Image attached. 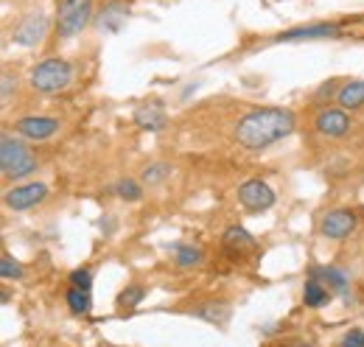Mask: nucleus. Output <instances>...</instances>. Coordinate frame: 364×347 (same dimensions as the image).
Masks as SVG:
<instances>
[{"mask_svg": "<svg viewBox=\"0 0 364 347\" xmlns=\"http://www.w3.org/2000/svg\"><path fill=\"white\" fill-rule=\"evenodd\" d=\"M222 238H225V247H228V250H232V252H247V250H255V238H252V235H250L244 227H235V224H232V227H228V230H225V235H222Z\"/></svg>", "mask_w": 364, "mask_h": 347, "instance_id": "a211bd4d", "label": "nucleus"}, {"mask_svg": "<svg viewBox=\"0 0 364 347\" xmlns=\"http://www.w3.org/2000/svg\"><path fill=\"white\" fill-rule=\"evenodd\" d=\"M17 134L28 137V140H48L59 132V121L56 118H48V115H28V118H20L14 124Z\"/></svg>", "mask_w": 364, "mask_h": 347, "instance_id": "f8f14e48", "label": "nucleus"}, {"mask_svg": "<svg viewBox=\"0 0 364 347\" xmlns=\"http://www.w3.org/2000/svg\"><path fill=\"white\" fill-rule=\"evenodd\" d=\"M0 171L6 179H26L37 171V157L26 143L14 137H3L0 140Z\"/></svg>", "mask_w": 364, "mask_h": 347, "instance_id": "f03ea898", "label": "nucleus"}, {"mask_svg": "<svg viewBox=\"0 0 364 347\" xmlns=\"http://www.w3.org/2000/svg\"><path fill=\"white\" fill-rule=\"evenodd\" d=\"M70 82H73V68L65 59H46L31 70V87L46 95L62 92Z\"/></svg>", "mask_w": 364, "mask_h": 347, "instance_id": "7ed1b4c3", "label": "nucleus"}, {"mask_svg": "<svg viewBox=\"0 0 364 347\" xmlns=\"http://www.w3.org/2000/svg\"><path fill=\"white\" fill-rule=\"evenodd\" d=\"M356 213L350 210V208H339V210H331V213H325L322 221H319V233L325 235V238H333V241H342V238H348L353 230H356Z\"/></svg>", "mask_w": 364, "mask_h": 347, "instance_id": "6e6552de", "label": "nucleus"}, {"mask_svg": "<svg viewBox=\"0 0 364 347\" xmlns=\"http://www.w3.org/2000/svg\"><path fill=\"white\" fill-rule=\"evenodd\" d=\"M168 176H171V166L168 163H151V166L143 169V182L146 185H160Z\"/></svg>", "mask_w": 364, "mask_h": 347, "instance_id": "5701e85b", "label": "nucleus"}, {"mask_svg": "<svg viewBox=\"0 0 364 347\" xmlns=\"http://www.w3.org/2000/svg\"><path fill=\"white\" fill-rule=\"evenodd\" d=\"M127 17H129V6H127L124 0H109V3H104V6L98 9V14H95V28L104 31V34H118V31L124 28Z\"/></svg>", "mask_w": 364, "mask_h": 347, "instance_id": "1a4fd4ad", "label": "nucleus"}, {"mask_svg": "<svg viewBox=\"0 0 364 347\" xmlns=\"http://www.w3.org/2000/svg\"><path fill=\"white\" fill-rule=\"evenodd\" d=\"M112 191H115V196L124 199V202H140V199H143V185H140L137 179H132V176L118 179Z\"/></svg>", "mask_w": 364, "mask_h": 347, "instance_id": "6ab92c4d", "label": "nucleus"}, {"mask_svg": "<svg viewBox=\"0 0 364 347\" xmlns=\"http://www.w3.org/2000/svg\"><path fill=\"white\" fill-rule=\"evenodd\" d=\"M331 294H333V292H331L325 283H319L317 277H309L306 286H303V300H306L309 308H322V305H328Z\"/></svg>", "mask_w": 364, "mask_h": 347, "instance_id": "f3484780", "label": "nucleus"}, {"mask_svg": "<svg viewBox=\"0 0 364 347\" xmlns=\"http://www.w3.org/2000/svg\"><path fill=\"white\" fill-rule=\"evenodd\" d=\"M238 202H241L247 210L261 213V210H269L274 205V191L264 179H247V182L238 188Z\"/></svg>", "mask_w": 364, "mask_h": 347, "instance_id": "423d86ee", "label": "nucleus"}, {"mask_svg": "<svg viewBox=\"0 0 364 347\" xmlns=\"http://www.w3.org/2000/svg\"><path fill=\"white\" fill-rule=\"evenodd\" d=\"M65 303L68 308L73 311V314H87L90 311V292H85V289H79V286H73L70 292H68V297H65Z\"/></svg>", "mask_w": 364, "mask_h": 347, "instance_id": "412c9836", "label": "nucleus"}, {"mask_svg": "<svg viewBox=\"0 0 364 347\" xmlns=\"http://www.w3.org/2000/svg\"><path fill=\"white\" fill-rule=\"evenodd\" d=\"M311 277H317L319 283H325L333 294H345L348 292V274L342 269H333V266H314L311 269Z\"/></svg>", "mask_w": 364, "mask_h": 347, "instance_id": "2eb2a0df", "label": "nucleus"}, {"mask_svg": "<svg viewBox=\"0 0 364 347\" xmlns=\"http://www.w3.org/2000/svg\"><path fill=\"white\" fill-rule=\"evenodd\" d=\"M317 132L325 137H345L350 132V118L345 110H322L317 115Z\"/></svg>", "mask_w": 364, "mask_h": 347, "instance_id": "ddd939ff", "label": "nucleus"}, {"mask_svg": "<svg viewBox=\"0 0 364 347\" xmlns=\"http://www.w3.org/2000/svg\"><path fill=\"white\" fill-rule=\"evenodd\" d=\"M336 101H339V107L342 110H362L364 107V82L362 79H356V82H348V85L339 87V92H336Z\"/></svg>", "mask_w": 364, "mask_h": 347, "instance_id": "dca6fc26", "label": "nucleus"}, {"mask_svg": "<svg viewBox=\"0 0 364 347\" xmlns=\"http://www.w3.org/2000/svg\"><path fill=\"white\" fill-rule=\"evenodd\" d=\"M174 263H177L180 269L199 266V263H202V250H199V247H193V244H182V247L174 250Z\"/></svg>", "mask_w": 364, "mask_h": 347, "instance_id": "aec40b11", "label": "nucleus"}, {"mask_svg": "<svg viewBox=\"0 0 364 347\" xmlns=\"http://www.w3.org/2000/svg\"><path fill=\"white\" fill-rule=\"evenodd\" d=\"M297 127V118L291 110H280V107H264V110H252L247 112L238 124H235V140L247 149V151H264L272 143L289 137Z\"/></svg>", "mask_w": 364, "mask_h": 347, "instance_id": "f257e3e1", "label": "nucleus"}, {"mask_svg": "<svg viewBox=\"0 0 364 347\" xmlns=\"http://www.w3.org/2000/svg\"><path fill=\"white\" fill-rule=\"evenodd\" d=\"M3 199H6V208H11V210H31L48 199V185H43V182L14 185L11 191H6Z\"/></svg>", "mask_w": 364, "mask_h": 347, "instance_id": "39448f33", "label": "nucleus"}, {"mask_svg": "<svg viewBox=\"0 0 364 347\" xmlns=\"http://www.w3.org/2000/svg\"><path fill=\"white\" fill-rule=\"evenodd\" d=\"M48 31V17L43 11H31V14H23V20L14 26L11 31V40L17 45H26V48H34V45L43 43Z\"/></svg>", "mask_w": 364, "mask_h": 347, "instance_id": "0eeeda50", "label": "nucleus"}, {"mask_svg": "<svg viewBox=\"0 0 364 347\" xmlns=\"http://www.w3.org/2000/svg\"><path fill=\"white\" fill-rule=\"evenodd\" d=\"M92 17L90 0H59L56 3V31L59 37H76L87 28Z\"/></svg>", "mask_w": 364, "mask_h": 347, "instance_id": "20e7f679", "label": "nucleus"}, {"mask_svg": "<svg viewBox=\"0 0 364 347\" xmlns=\"http://www.w3.org/2000/svg\"><path fill=\"white\" fill-rule=\"evenodd\" d=\"M339 345L342 347H364V331H350V333H345V336L339 339Z\"/></svg>", "mask_w": 364, "mask_h": 347, "instance_id": "a878e982", "label": "nucleus"}, {"mask_svg": "<svg viewBox=\"0 0 364 347\" xmlns=\"http://www.w3.org/2000/svg\"><path fill=\"white\" fill-rule=\"evenodd\" d=\"M132 121L143 132H163L168 127V112L160 101H146L132 112Z\"/></svg>", "mask_w": 364, "mask_h": 347, "instance_id": "9d476101", "label": "nucleus"}, {"mask_svg": "<svg viewBox=\"0 0 364 347\" xmlns=\"http://www.w3.org/2000/svg\"><path fill=\"white\" fill-rule=\"evenodd\" d=\"M143 297H146V289H143V286H135V283H129V286L118 294V305L127 308V311H132L135 305L143 303Z\"/></svg>", "mask_w": 364, "mask_h": 347, "instance_id": "4be33fe9", "label": "nucleus"}, {"mask_svg": "<svg viewBox=\"0 0 364 347\" xmlns=\"http://www.w3.org/2000/svg\"><path fill=\"white\" fill-rule=\"evenodd\" d=\"M23 274H26L23 263H20V260H14L11 255H6V252H3V258H0V277H3V280H20Z\"/></svg>", "mask_w": 364, "mask_h": 347, "instance_id": "b1692460", "label": "nucleus"}, {"mask_svg": "<svg viewBox=\"0 0 364 347\" xmlns=\"http://www.w3.org/2000/svg\"><path fill=\"white\" fill-rule=\"evenodd\" d=\"M328 37H339V26H333V23H314V26L289 28V31H280L274 37V43H303V40H328Z\"/></svg>", "mask_w": 364, "mask_h": 347, "instance_id": "9b49d317", "label": "nucleus"}, {"mask_svg": "<svg viewBox=\"0 0 364 347\" xmlns=\"http://www.w3.org/2000/svg\"><path fill=\"white\" fill-rule=\"evenodd\" d=\"M196 319H205L216 328H225L232 316V305L225 303V300H208V303H199L193 311H191Z\"/></svg>", "mask_w": 364, "mask_h": 347, "instance_id": "4468645a", "label": "nucleus"}, {"mask_svg": "<svg viewBox=\"0 0 364 347\" xmlns=\"http://www.w3.org/2000/svg\"><path fill=\"white\" fill-rule=\"evenodd\" d=\"M70 283H73V286H79V289H85V292H90L92 289V272L90 269H76V272L70 274Z\"/></svg>", "mask_w": 364, "mask_h": 347, "instance_id": "393cba45", "label": "nucleus"}, {"mask_svg": "<svg viewBox=\"0 0 364 347\" xmlns=\"http://www.w3.org/2000/svg\"><path fill=\"white\" fill-rule=\"evenodd\" d=\"M11 87H17V76H11L9 70L3 73V85H0V95H3V101H9L11 98Z\"/></svg>", "mask_w": 364, "mask_h": 347, "instance_id": "bb28decb", "label": "nucleus"}]
</instances>
